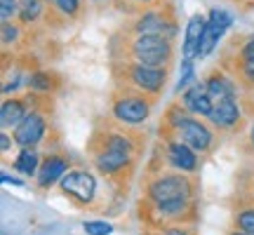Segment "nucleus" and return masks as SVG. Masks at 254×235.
I'll use <instances>...</instances> for the list:
<instances>
[{"label": "nucleus", "mask_w": 254, "mask_h": 235, "mask_svg": "<svg viewBox=\"0 0 254 235\" xmlns=\"http://www.w3.org/2000/svg\"><path fill=\"white\" fill-rule=\"evenodd\" d=\"M132 148L134 144L123 134H109L104 139V148H101L94 163H97V170L104 174H116L120 172L125 165H129V155H132Z\"/></svg>", "instance_id": "1"}, {"label": "nucleus", "mask_w": 254, "mask_h": 235, "mask_svg": "<svg viewBox=\"0 0 254 235\" xmlns=\"http://www.w3.org/2000/svg\"><path fill=\"white\" fill-rule=\"evenodd\" d=\"M132 57L139 63L167 66L172 59V43L165 36H136L132 43Z\"/></svg>", "instance_id": "2"}, {"label": "nucleus", "mask_w": 254, "mask_h": 235, "mask_svg": "<svg viewBox=\"0 0 254 235\" xmlns=\"http://www.w3.org/2000/svg\"><path fill=\"white\" fill-rule=\"evenodd\" d=\"M190 181L182 174H163L148 183V198L153 200V205L167 200H190Z\"/></svg>", "instance_id": "3"}, {"label": "nucleus", "mask_w": 254, "mask_h": 235, "mask_svg": "<svg viewBox=\"0 0 254 235\" xmlns=\"http://www.w3.org/2000/svg\"><path fill=\"white\" fill-rule=\"evenodd\" d=\"M59 188L75 202L87 205V202H92L94 193H97V179L87 170H68L59 181Z\"/></svg>", "instance_id": "4"}, {"label": "nucleus", "mask_w": 254, "mask_h": 235, "mask_svg": "<svg viewBox=\"0 0 254 235\" xmlns=\"http://www.w3.org/2000/svg\"><path fill=\"white\" fill-rule=\"evenodd\" d=\"M127 78L132 80L136 90L148 94H158L167 82V66H148V63H132L127 66Z\"/></svg>", "instance_id": "5"}, {"label": "nucleus", "mask_w": 254, "mask_h": 235, "mask_svg": "<svg viewBox=\"0 0 254 235\" xmlns=\"http://www.w3.org/2000/svg\"><path fill=\"white\" fill-rule=\"evenodd\" d=\"M174 132H177V136H179V141L189 144L195 153H207V151H212L214 134L209 132L207 125H202V122L195 120V118L186 116L179 125L174 127Z\"/></svg>", "instance_id": "6"}, {"label": "nucleus", "mask_w": 254, "mask_h": 235, "mask_svg": "<svg viewBox=\"0 0 254 235\" xmlns=\"http://www.w3.org/2000/svg\"><path fill=\"white\" fill-rule=\"evenodd\" d=\"M111 111H113L116 120L125 122V125H141L151 116V101L139 97V94H125L113 104Z\"/></svg>", "instance_id": "7"}, {"label": "nucleus", "mask_w": 254, "mask_h": 235, "mask_svg": "<svg viewBox=\"0 0 254 235\" xmlns=\"http://www.w3.org/2000/svg\"><path fill=\"white\" fill-rule=\"evenodd\" d=\"M233 24V17L228 14L226 9L214 7L207 17V26H205V33H202V45H200V57H207L214 52V47L219 45V40L224 38L228 28Z\"/></svg>", "instance_id": "8"}, {"label": "nucleus", "mask_w": 254, "mask_h": 235, "mask_svg": "<svg viewBox=\"0 0 254 235\" xmlns=\"http://www.w3.org/2000/svg\"><path fill=\"white\" fill-rule=\"evenodd\" d=\"M45 118L40 116L38 111H31L26 113V118L19 122V127H14V141H17L21 148H33V146L45 136Z\"/></svg>", "instance_id": "9"}, {"label": "nucleus", "mask_w": 254, "mask_h": 235, "mask_svg": "<svg viewBox=\"0 0 254 235\" xmlns=\"http://www.w3.org/2000/svg\"><path fill=\"white\" fill-rule=\"evenodd\" d=\"M134 33L136 36H165V38H174L177 26L174 21L163 12H146L136 19L134 24Z\"/></svg>", "instance_id": "10"}, {"label": "nucleus", "mask_w": 254, "mask_h": 235, "mask_svg": "<svg viewBox=\"0 0 254 235\" xmlns=\"http://www.w3.org/2000/svg\"><path fill=\"white\" fill-rule=\"evenodd\" d=\"M182 104L189 113H193V116H205V118H209L212 109H214V99H212V94H209L205 82H193L189 90H184Z\"/></svg>", "instance_id": "11"}, {"label": "nucleus", "mask_w": 254, "mask_h": 235, "mask_svg": "<svg viewBox=\"0 0 254 235\" xmlns=\"http://www.w3.org/2000/svg\"><path fill=\"white\" fill-rule=\"evenodd\" d=\"M167 163L179 172H195L198 170V153L184 141L167 144Z\"/></svg>", "instance_id": "12"}, {"label": "nucleus", "mask_w": 254, "mask_h": 235, "mask_svg": "<svg viewBox=\"0 0 254 235\" xmlns=\"http://www.w3.org/2000/svg\"><path fill=\"white\" fill-rule=\"evenodd\" d=\"M207 26V19L202 14H193L186 24V38H184V59H195L200 57V45H202V33Z\"/></svg>", "instance_id": "13"}, {"label": "nucleus", "mask_w": 254, "mask_h": 235, "mask_svg": "<svg viewBox=\"0 0 254 235\" xmlns=\"http://www.w3.org/2000/svg\"><path fill=\"white\" fill-rule=\"evenodd\" d=\"M240 120V106L236 99H219L214 101V109L209 113V122L217 129H231Z\"/></svg>", "instance_id": "14"}, {"label": "nucleus", "mask_w": 254, "mask_h": 235, "mask_svg": "<svg viewBox=\"0 0 254 235\" xmlns=\"http://www.w3.org/2000/svg\"><path fill=\"white\" fill-rule=\"evenodd\" d=\"M66 170H68V160L66 158H62V155H47L45 160L40 163V167H38V186L47 188L55 181H62Z\"/></svg>", "instance_id": "15"}, {"label": "nucleus", "mask_w": 254, "mask_h": 235, "mask_svg": "<svg viewBox=\"0 0 254 235\" xmlns=\"http://www.w3.org/2000/svg\"><path fill=\"white\" fill-rule=\"evenodd\" d=\"M26 118V106L21 99H5L2 109H0V125L9 129V127H19V122Z\"/></svg>", "instance_id": "16"}, {"label": "nucleus", "mask_w": 254, "mask_h": 235, "mask_svg": "<svg viewBox=\"0 0 254 235\" xmlns=\"http://www.w3.org/2000/svg\"><path fill=\"white\" fill-rule=\"evenodd\" d=\"M207 90L212 94V99L219 101V99H236V85L228 80L226 75H221V73H212L207 78Z\"/></svg>", "instance_id": "17"}, {"label": "nucleus", "mask_w": 254, "mask_h": 235, "mask_svg": "<svg viewBox=\"0 0 254 235\" xmlns=\"http://www.w3.org/2000/svg\"><path fill=\"white\" fill-rule=\"evenodd\" d=\"M14 167H17L21 174H26V176H33V174H38V167H40V163H38V155L33 148H21V153L17 155V160H14Z\"/></svg>", "instance_id": "18"}, {"label": "nucleus", "mask_w": 254, "mask_h": 235, "mask_svg": "<svg viewBox=\"0 0 254 235\" xmlns=\"http://www.w3.org/2000/svg\"><path fill=\"white\" fill-rule=\"evenodd\" d=\"M158 212L163 217H170V219H182L186 214V209L190 207V200H167V202H158L155 205Z\"/></svg>", "instance_id": "19"}, {"label": "nucleus", "mask_w": 254, "mask_h": 235, "mask_svg": "<svg viewBox=\"0 0 254 235\" xmlns=\"http://www.w3.org/2000/svg\"><path fill=\"white\" fill-rule=\"evenodd\" d=\"M43 14V0H19V17L24 24H31Z\"/></svg>", "instance_id": "20"}, {"label": "nucleus", "mask_w": 254, "mask_h": 235, "mask_svg": "<svg viewBox=\"0 0 254 235\" xmlns=\"http://www.w3.org/2000/svg\"><path fill=\"white\" fill-rule=\"evenodd\" d=\"M28 87L36 92H50L52 90V82H50V75L43 71H36L31 78H28Z\"/></svg>", "instance_id": "21"}, {"label": "nucleus", "mask_w": 254, "mask_h": 235, "mask_svg": "<svg viewBox=\"0 0 254 235\" xmlns=\"http://www.w3.org/2000/svg\"><path fill=\"white\" fill-rule=\"evenodd\" d=\"M182 78H179V82H177V92L182 94V90H186L189 87V82H193V78H195V68H193V59H184L182 63Z\"/></svg>", "instance_id": "22"}, {"label": "nucleus", "mask_w": 254, "mask_h": 235, "mask_svg": "<svg viewBox=\"0 0 254 235\" xmlns=\"http://www.w3.org/2000/svg\"><path fill=\"white\" fill-rule=\"evenodd\" d=\"M85 233L87 235H109L113 233V226L109 221H85Z\"/></svg>", "instance_id": "23"}, {"label": "nucleus", "mask_w": 254, "mask_h": 235, "mask_svg": "<svg viewBox=\"0 0 254 235\" xmlns=\"http://www.w3.org/2000/svg\"><path fill=\"white\" fill-rule=\"evenodd\" d=\"M236 226L247 233H254V209H243L236 217Z\"/></svg>", "instance_id": "24"}, {"label": "nucleus", "mask_w": 254, "mask_h": 235, "mask_svg": "<svg viewBox=\"0 0 254 235\" xmlns=\"http://www.w3.org/2000/svg\"><path fill=\"white\" fill-rule=\"evenodd\" d=\"M17 12H19V0H0V19H2V24L9 21Z\"/></svg>", "instance_id": "25"}, {"label": "nucleus", "mask_w": 254, "mask_h": 235, "mask_svg": "<svg viewBox=\"0 0 254 235\" xmlns=\"http://www.w3.org/2000/svg\"><path fill=\"white\" fill-rule=\"evenodd\" d=\"M50 5H57V7L62 9L64 14H68V17H73V14H78V9H80V0H47Z\"/></svg>", "instance_id": "26"}, {"label": "nucleus", "mask_w": 254, "mask_h": 235, "mask_svg": "<svg viewBox=\"0 0 254 235\" xmlns=\"http://www.w3.org/2000/svg\"><path fill=\"white\" fill-rule=\"evenodd\" d=\"M238 73H240V78H243L247 85L254 87V63L252 61H238Z\"/></svg>", "instance_id": "27"}, {"label": "nucleus", "mask_w": 254, "mask_h": 235, "mask_svg": "<svg viewBox=\"0 0 254 235\" xmlns=\"http://www.w3.org/2000/svg\"><path fill=\"white\" fill-rule=\"evenodd\" d=\"M19 38V28L14 26V24H9V21H5L2 24V43L7 45V43H12V40H17Z\"/></svg>", "instance_id": "28"}, {"label": "nucleus", "mask_w": 254, "mask_h": 235, "mask_svg": "<svg viewBox=\"0 0 254 235\" xmlns=\"http://www.w3.org/2000/svg\"><path fill=\"white\" fill-rule=\"evenodd\" d=\"M240 61H252L254 63V36L240 47Z\"/></svg>", "instance_id": "29"}, {"label": "nucleus", "mask_w": 254, "mask_h": 235, "mask_svg": "<svg viewBox=\"0 0 254 235\" xmlns=\"http://www.w3.org/2000/svg\"><path fill=\"white\" fill-rule=\"evenodd\" d=\"M160 235H193V233L186 231V228H182V226H170V228H163Z\"/></svg>", "instance_id": "30"}, {"label": "nucleus", "mask_w": 254, "mask_h": 235, "mask_svg": "<svg viewBox=\"0 0 254 235\" xmlns=\"http://www.w3.org/2000/svg\"><path fill=\"white\" fill-rule=\"evenodd\" d=\"M0 144H2V151H9V136L2 134L0 136Z\"/></svg>", "instance_id": "31"}, {"label": "nucleus", "mask_w": 254, "mask_h": 235, "mask_svg": "<svg viewBox=\"0 0 254 235\" xmlns=\"http://www.w3.org/2000/svg\"><path fill=\"white\" fill-rule=\"evenodd\" d=\"M231 235H254V233H247V231H243V228H238V231H233Z\"/></svg>", "instance_id": "32"}, {"label": "nucleus", "mask_w": 254, "mask_h": 235, "mask_svg": "<svg viewBox=\"0 0 254 235\" xmlns=\"http://www.w3.org/2000/svg\"><path fill=\"white\" fill-rule=\"evenodd\" d=\"M132 2H139V5H151V2H155V0H132Z\"/></svg>", "instance_id": "33"}, {"label": "nucleus", "mask_w": 254, "mask_h": 235, "mask_svg": "<svg viewBox=\"0 0 254 235\" xmlns=\"http://www.w3.org/2000/svg\"><path fill=\"white\" fill-rule=\"evenodd\" d=\"M250 144H252V148H254V125H252V129H250Z\"/></svg>", "instance_id": "34"}, {"label": "nucleus", "mask_w": 254, "mask_h": 235, "mask_svg": "<svg viewBox=\"0 0 254 235\" xmlns=\"http://www.w3.org/2000/svg\"><path fill=\"white\" fill-rule=\"evenodd\" d=\"M94 2H99V0H94Z\"/></svg>", "instance_id": "35"}]
</instances>
